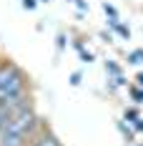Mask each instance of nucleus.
I'll list each match as a JSON object with an SVG mask.
<instances>
[{
    "instance_id": "obj_12",
    "label": "nucleus",
    "mask_w": 143,
    "mask_h": 146,
    "mask_svg": "<svg viewBox=\"0 0 143 146\" xmlns=\"http://www.w3.org/2000/svg\"><path fill=\"white\" fill-rule=\"evenodd\" d=\"M136 81H138V86L143 88V73H138V78H136Z\"/></svg>"
},
{
    "instance_id": "obj_9",
    "label": "nucleus",
    "mask_w": 143,
    "mask_h": 146,
    "mask_svg": "<svg viewBox=\"0 0 143 146\" xmlns=\"http://www.w3.org/2000/svg\"><path fill=\"white\" fill-rule=\"evenodd\" d=\"M133 129H136V131H141V133H143V116L138 118V121H136V123H133Z\"/></svg>"
},
{
    "instance_id": "obj_14",
    "label": "nucleus",
    "mask_w": 143,
    "mask_h": 146,
    "mask_svg": "<svg viewBox=\"0 0 143 146\" xmlns=\"http://www.w3.org/2000/svg\"><path fill=\"white\" fill-rule=\"evenodd\" d=\"M0 60H3V58H0Z\"/></svg>"
},
{
    "instance_id": "obj_11",
    "label": "nucleus",
    "mask_w": 143,
    "mask_h": 146,
    "mask_svg": "<svg viewBox=\"0 0 143 146\" xmlns=\"http://www.w3.org/2000/svg\"><path fill=\"white\" fill-rule=\"evenodd\" d=\"M73 3H75L80 10H88V3H86V0H73Z\"/></svg>"
},
{
    "instance_id": "obj_4",
    "label": "nucleus",
    "mask_w": 143,
    "mask_h": 146,
    "mask_svg": "<svg viewBox=\"0 0 143 146\" xmlns=\"http://www.w3.org/2000/svg\"><path fill=\"white\" fill-rule=\"evenodd\" d=\"M128 63H133V66H141V63H143V48L130 50V53H128Z\"/></svg>"
},
{
    "instance_id": "obj_6",
    "label": "nucleus",
    "mask_w": 143,
    "mask_h": 146,
    "mask_svg": "<svg viewBox=\"0 0 143 146\" xmlns=\"http://www.w3.org/2000/svg\"><path fill=\"white\" fill-rule=\"evenodd\" d=\"M130 96L136 98V103H143V88L141 86H130Z\"/></svg>"
},
{
    "instance_id": "obj_10",
    "label": "nucleus",
    "mask_w": 143,
    "mask_h": 146,
    "mask_svg": "<svg viewBox=\"0 0 143 146\" xmlns=\"http://www.w3.org/2000/svg\"><path fill=\"white\" fill-rule=\"evenodd\" d=\"M71 83H73V86H78V83H80V73H73V76H71Z\"/></svg>"
},
{
    "instance_id": "obj_8",
    "label": "nucleus",
    "mask_w": 143,
    "mask_h": 146,
    "mask_svg": "<svg viewBox=\"0 0 143 146\" xmlns=\"http://www.w3.org/2000/svg\"><path fill=\"white\" fill-rule=\"evenodd\" d=\"M35 5H38V0H23V8H25V10H33Z\"/></svg>"
},
{
    "instance_id": "obj_7",
    "label": "nucleus",
    "mask_w": 143,
    "mask_h": 146,
    "mask_svg": "<svg viewBox=\"0 0 143 146\" xmlns=\"http://www.w3.org/2000/svg\"><path fill=\"white\" fill-rule=\"evenodd\" d=\"M118 126H121V131L126 133V139H128V141H130V139H133V131H130V129H128V126H126V123H123V121H121Z\"/></svg>"
},
{
    "instance_id": "obj_1",
    "label": "nucleus",
    "mask_w": 143,
    "mask_h": 146,
    "mask_svg": "<svg viewBox=\"0 0 143 146\" xmlns=\"http://www.w3.org/2000/svg\"><path fill=\"white\" fill-rule=\"evenodd\" d=\"M25 146H63V144H60V139H58L50 129H45V131H40L33 141H28Z\"/></svg>"
},
{
    "instance_id": "obj_5",
    "label": "nucleus",
    "mask_w": 143,
    "mask_h": 146,
    "mask_svg": "<svg viewBox=\"0 0 143 146\" xmlns=\"http://www.w3.org/2000/svg\"><path fill=\"white\" fill-rule=\"evenodd\" d=\"M113 28L118 30V35H121V38H126V40H128V38H130V28H128V25H123V23H121V20H118V23H115Z\"/></svg>"
},
{
    "instance_id": "obj_13",
    "label": "nucleus",
    "mask_w": 143,
    "mask_h": 146,
    "mask_svg": "<svg viewBox=\"0 0 143 146\" xmlns=\"http://www.w3.org/2000/svg\"><path fill=\"white\" fill-rule=\"evenodd\" d=\"M38 3H48V0H38Z\"/></svg>"
},
{
    "instance_id": "obj_3",
    "label": "nucleus",
    "mask_w": 143,
    "mask_h": 146,
    "mask_svg": "<svg viewBox=\"0 0 143 146\" xmlns=\"http://www.w3.org/2000/svg\"><path fill=\"white\" fill-rule=\"evenodd\" d=\"M123 118H126V121H128L130 126H133V123H136V121L141 118V113H138V108H133V106H128V108L123 111Z\"/></svg>"
},
{
    "instance_id": "obj_2",
    "label": "nucleus",
    "mask_w": 143,
    "mask_h": 146,
    "mask_svg": "<svg viewBox=\"0 0 143 146\" xmlns=\"http://www.w3.org/2000/svg\"><path fill=\"white\" fill-rule=\"evenodd\" d=\"M103 10H105V15L111 18V20H108V25L113 28L115 23H118V10H115V8H113V5H111V3H103Z\"/></svg>"
}]
</instances>
